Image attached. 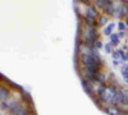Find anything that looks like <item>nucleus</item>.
Here are the masks:
<instances>
[{"mask_svg":"<svg viewBox=\"0 0 128 115\" xmlns=\"http://www.w3.org/2000/svg\"><path fill=\"white\" fill-rule=\"evenodd\" d=\"M118 91V90H115L114 87H106L105 90H104V92L100 95V97H101V100L104 101V102H113V99H114V95H115V92Z\"/></svg>","mask_w":128,"mask_h":115,"instance_id":"obj_2","label":"nucleus"},{"mask_svg":"<svg viewBox=\"0 0 128 115\" xmlns=\"http://www.w3.org/2000/svg\"><path fill=\"white\" fill-rule=\"evenodd\" d=\"M96 47H101V41H96Z\"/></svg>","mask_w":128,"mask_h":115,"instance_id":"obj_16","label":"nucleus"},{"mask_svg":"<svg viewBox=\"0 0 128 115\" xmlns=\"http://www.w3.org/2000/svg\"><path fill=\"white\" fill-rule=\"evenodd\" d=\"M86 77L88 81H94L96 78V69L94 68H86Z\"/></svg>","mask_w":128,"mask_h":115,"instance_id":"obj_4","label":"nucleus"},{"mask_svg":"<svg viewBox=\"0 0 128 115\" xmlns=\"http://www.w3.org/2000/svg\"><path fill=\"white\" fill-rule=\"evenodd\" d=\"M122 102H123V91H116L113 99V104H122Z\"/></svg>","mask_w":128,"mask_h":115,"instance_id":"obj_5","label":"nucleus"},{"mask_svg":"<svg viewBox=\"0 0 128 115\" xmlns=\"http://www.w3.org/2000/svg\"><path fill=\"white\" fill-rule=\"evenodd\" d=\"M110 40H112V44L115 45L116 42H118V40H119V38H118V36H116V35H112V36H110Z\"/></svg>","mask_w":128,"mask_h":115,"instance_id":"obj_11","label":"nucleus"},{"mask_svg":"<svg viewBox=\"0 0 128 115\" xmlns=\"http://www.w3.org/2000/svg\"><path fill=\"white\" fill-rule=\"evenodd\" d=\"M114 28V24L113 23H110L109 24V27H106L105 28V31H104V33L106 35V36H112V29Z\"/></svg>","mask_w":128,"mask_h":115,"instance_id":"obj_8","label":"nucleus"},{"mask_svg":"<svg viewBox=\"0 0 128 115\" xmlns=\"http://www.w3.org/2000/svg\"><path fill=\"white\" fill-rule=\"evenodd\" d=\"M99 78H100V81H105V76L102 74V73H100V74H99Z\"/></svg>","mask_w":128,"mask_h":115,"instance_id":"obj_14","label":"nucleus"},{"mask_svg":"<svg viewBox=\"0 0 128 115\" xmlns=\"http://www.w3.org/2000/svg\"><path fill=\"white\" fill-rule=\"evenodd\" d=\"M90 85H91V83H88V82H83V88H84V91H87L88 93H92V90H91Z\"/></svg>","mask_w":128,"mask_h":115,"instance_id":"obj_9","label":"nucleus"},{"mask_svg":"<svg viewBox=\"0 0 128 115\" xmlns=\"http://www.w3.org/2000/svg\"><path fill=\"white\" fill-rule=\"evenodd\" d=\"M0 99H2V102H5L6 101V99H8V91L4 88V87H2V90H0Z\"/></svg>","mask_w":128,"mask_h":115,"instance_id":"obj_6","label":"nucleus"},{"mask_svg":"<svg viewBox=\"0 0 128 115\" xmlns=\"http://www.w3.org/2000/svg\"><path fill=\"white\" fill-rule=\"evenodd\" d=\"M123 104L124 105H128V90L123 91Z\"/></svg>","mask_w":128,"mask_h":115,"instance_id":"obj_10","label":"nucleus"},{"mask_svg":"<svg viewBox=\"0 0 128 115\" xmlns=\"http://www.w3.org/2000/svg\"><path fill=\"white\" fill-rule=\"evenodd\" d=\"M110 1H106V0H98L96 1V5L100 6V8H106V5H108Z\"/></svg>","mask_w":128,"mask_h":115,"instance_id":"obj_7","label":"nucleus"},{"mask_svg":"<svg viewBox=\"0 0 128 115\" xmlns=\"http://www.w3.org/2000/svg\"><path fill=\"white\" fill-rule=\"evenodd\" d=\"M108 113L112 114V115H118V114H119L118 110H116V109H113V108H109V109H108Z\"/></svg>","mask_w":128,"mask_h":115,"instance_id":"obj_12","label":"nucleus"},{"mask_svg":"<svg viewBox=\"0 0 128 115\" xmlns=\"http://www.w3.org/2000/svg\"><path fill=\"white\" fill-rule=\"evenodd\" d=\"M105 22H106V17H102V18L100 19V23L102 24V23H105Z\"/></svg>","mask_w":128,"mask_h":115,"instance_id":"obj_15","label":"nucleus"},{"mask_svg":"<svg viewBox=\"0 0 128 115\" xmlns=\"http://www.w3.org/2000/svg\"><path fill=\"white\" fill-rule=\"evenodd\" d=\"M96 17H98V12H96V9H95L92 5L87 6V10H86V18H87L88 20H94Z\"/></svg>","mask_w":128,"mask_h":115,"instance_id":"obj_3","label":"nucleus"},{"mask_svg":"<svg viewBox=\"0 0 128 115\" xmlns=\"http://www.w3.org/2000/svg\"><path fill=\"white\" fill-rule=\"evenodd\" d=\"M83 37H84V41H86V45L88 46H92L94 42H96V29L94 26H87L86 29L83 32Z\"/></svg>","mask_w":128,"mask_h":115,"instance_id":"obj_1","label":"nucleus"},{"mask_svg":"<svg viewBox=\"0 0 128 115\" xmlns=\"http://www.w3.org/2000/svg\"><path fill=\"white\" fill-rule=\"evenodd\" d=\"M105 50H106V53H110V51H112V46L110 45H105Z\"/></svg>","mask_w":128,"mask_h":115,"instance_id":"obj_13","label":"nucleus"}]
</instances>
